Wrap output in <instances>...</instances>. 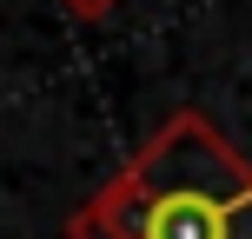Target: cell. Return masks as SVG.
I'll use <instances>...</instances> for the list:
<instances>
[{"label":"cell","instance_id":"cell-1","mask_svg":"<svg viewBox=\"0 0 252 239\" xmlns=\"http://www.w3.org/2000/svg\"><path fill=\"white\" fill-rule=\"evenodd\" d=\"M73 239H252V166L213 126L173 120L87 200Z\"/></svg>","mask_w":252,"mask_h":239}]
</instances>
